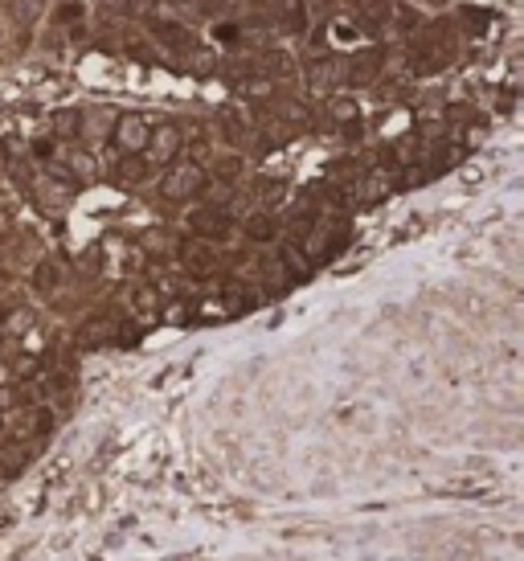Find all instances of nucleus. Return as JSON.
Wrapping results in <instances>:
<instances>
[{"label": "nucleus", "instance_id": "f257e3e1", "mask_svg": "<svg viewBox=\"0 0 524 561\" xmlns=\"http://www.w3.org/2000/svg\"><path fill=\"white\" fill-rule=\"evenodd\" d=\"M209 184V176L205 169H197V164H176L164 173L160 180V193L168 197V201H189V197H201V189Z\"/></svg>", "mask_w": 524, "mask_h": 561}, {"label": "nucleus", "instance_id": "f03ea898", "mask_svg": "<svg viewBox=\"0 0 524 561\" xmlns=\"http://www.w3.org/2000/svg\"><path fill=\"white\" fill-rule=\"evenodd\" d=\"M115 148L119 152H148V139H152V123L143 115H119L115 131H111Z\"/></svg>", "mask_w": 524, "mask_h": 561}, {"label": "nucleus", "instance_id": "7ed1b4c3", "mask_svg": "<svg viewBox=\"0 0 524 561\" xmlns=\"http://www.w3.org/2000/svg\"><path fill=\"white\" fill-rule=\"evenodd\" d=\"M189 225H193L197 238H225L229 234V209L205 205V209H197V214L189 217Z\"/></svg>", "mask_w": 524, "mask_h": 561}, {"label": "nucleus", "instance_id": "20e7f679", "mask_svg": "<svg viewBox=\"0 0 524 561\" xmlns=\"http://www.w3.org/2000/svg\"><path fill=\"white\" fill-rule=\"evenodd\" d=\"M180 262H184L193 275H213V270H218V254H213V250H209L201 238L180 246Z\"/></svg>", "mask_w": 524, "mask_h": 561}, {"label": "nucleus", "instance_id": "39448f33", "mask_svg": "<svg viewBox=\"0 0 524 561\" xmlns=\"http://www.w3.org/2000/svg\"><path fill=\"white\" fill-rule=\"evenodd\" d=\"M180 144H184L180 128H176V123H164V128H152L148 152H156L160 160H173V156H180Z\"/></svg>", "mask_w": 524, "mask_h": 561}, {"label": "nucleus", "instance_id": "423d86ee", "mask_svg": "<svg viewBox=\"0 0 524 561\" xmlns=\"http://www.w3.org/2000/svg\"><path fill=\"white\" fill-rule=\"evenodd\" d=\"M58 283H62V262L58 259H42L37 266H33V287H37L42 295H53Z\"/></svg>", "mask_w": 524, "mask_h": 561}, {"label": "nucleus", "instance_id": "0eeeda50", "mask_svg": "<svg viewBox=\"0 0 524 561\" xmlns=\"http://www.w3.org/2000/svg\"><path fill=\"white\" fill-rule=\"evenodd\" d=\"M148 173H152V169H148V160H143L139 152H123V160L115 164V176H119L123 184H139Z\"/></svg>", "mask_w": 524, "mask_h": 561}, {"label": "nucleus", "instance_id": "6e6552de", "mask_svg": "<svg viewBox=\"0 0 524 561\" xmlns=\"http://www.w3.org/2000/svg\"><path fill=\"white\" fill-rule=\"evenodd\" d=\"M274 234H279V221H274L270 214H250L246 217V238H250V242H270Z\"/></svg>", "mask_w": 524, "mask_h": 561}, {"label": "nucleus", "instance_id": "1a4fd4ad", "mask_svg": "<svg viewBox=\"0 0 524 561\" xmlns=\"http://www.w3.org/2000/svg\"><path fill=\"white\" fill-rule=\"evenodd\" d=\"M152 33H156V42H164V45H189L193 37H189V29H180L176 21H156L152 25Z\"/></svg>", "mask_w": 524, "mask_h": 561}, {"label": "nucleus", "instance_id": "9d476101", "mask_svg": "<svg viewBox=\"0 0 524 561\" xmlns=\"http://www.w3.org/2000/svg\"><path fill=\"white\" fill-rule=\"evenodd\" d=\"M49 431H53V414H49L45 406H37V410L29 414V422H25V434H37V438H42V434H49Z\"/></svg>", "mask_w": 524, "mask_h": 561}, {"label": "nucleus", "instance_id": "9b49d317", "mask_svg": "<svg viewBox=\"0 0 524 561\" xmlns=\"http://www.w3.org/2000/svg\"><path fill=\"white\" fill-rule=\"evenodd\" d=\"M131 303H135L139 311H156V307H160V291H156V287H135Z\"/></svg>", "mask_w": 524, "mask_h": 561}, {"label": "nucleus", "instance_id": "f8f14e48", "mask_svg": "<svg viewBox=\"0 0 524 561\" xmlns=\"http://www.w3.org/2000/svg\"><path fill=\"white\" fill-rule=\"evenodd\" d=\"M356 115H360V107H356V103H349V98L332 103V119H340V123H356Z\"/></svg>", "mask_w": 524, "mask_h": 561}, {"label": "nucleus", "instance_id": "ddd939ff", "mask_svg": "<svg viewBox=\"0 0 524 561\" xmlns=\"http://www.w3.org/2000/svg\"><path fill=\"white\" fill-rule=\"evenodd\" d=\"M58 21H62V25H66V21H70V25H78V21H82V4H78V0L62 4V8H58Z\"/></svg>", "mask_w": 524, "mask_h": 561}, {"label": "nucleus", "instance_id": "4468645a", "mask_svg": "<svg viewBox=\"0 0 524 561\" xmlns=\"http://www.w3.org/2000/svg\"><path fill=\"white\" fill-rule=\"evenodd\" d=\"M58 131L78 135V111H62V115H58Z\"/></svg>", "mask_w": 524, "mask_h": 561}, {"label": "nucleus", "instance_id": "2eb2a0df", "mask_svg": "<svg viewBox=\"0 0 524 561\" xmlns=\"http://www.w3.org/2000/svg\"><path fill=\"white\" fill-rule=\"evenodd\" d=\"M238 169H242V164H238L234 156H229V160H221V164H218V173L225 176V180H229V176H238Z\"/></svg>", "mask_w": 524, "mask_h": 561}, {"label": "nucleus", "instance_id": "dca6fc26", "mask_svg": "<svg viewBox=\"0 0 524 561\" xmlns=\"http://www.w3.org/2000/svg\"><path fill=\"white\" fill-rule=\"evenodd\" d=\"M459 176H463V184H475V180H480V169H475V164H467V169H463V173H459Z\"/></svg>", "mask_w": 524, "mask_h": 561}, {"label": "nucleus", "instance_id": "f3484780", "mask_svg": "<svg viewBox=\"0 0 524 561\" xmlns=\"http://www.w3.org/2000/svg\"><path fill=\"white\" fill-rule=\"evenodd\" d=\"M33 152H37L42 160H49V152H53V144H49V139H37V144H33Z\"/></svg>", "mask_w": 524, "mask_h": 561}, {"label": "nucleus", "instance_id": "a211bd4d", "mask_svg": "<svg viewBox=\"0 0 524 561\" xmlns=\"http://www.w3.org/2000/svg\"><path fill=\"white\" fill-rule=\"evenodd\" d=\"M17 12H21V17H29V12H37V0H17Z\"/></svg>", "mask_w": 524, "mask_h": 561}, {"label": "nucleus", "instance_id": "6ab92c4d", "mask_svg": "<svg viewBox=\"0 0 524 561\" xmlns=\"http://www.w3.org/2000/svg\"><path fill=\"white\" fill-rule=\"evenodd\" d=\"M218 37H221V42H234V37H238V29H234V25H221Z\"/></svg>", "mask_w": 524, "mask_h": 561}, {"label": "nucleus", "instance_id": "aec40b11", "mask_svg": "<svg viewBox=\"0 0 524 561\" xmlns=\"http://www.w3.org/2000/svg\"><path fill=\"white\" fill-rule=\"evenodd\" d=\"M103 4H107V8H123L128 0H103Z\"/></svg>", "mask_w": 524, "mask_h": 561}, {"label": "nucleus", "instance_id": "412c9836", "mask_svg": "<svg viewBox=\"0 0 524 561\" xmlns=\"http://www.w3.org/2000/svg\"><path fill=\"white\" fill-rule=\"evenodd\" d=\"M0 431H4V410H0Z\"/></svg>", "mask_w": 524, "mask_h": 561}, {"label": "nucleus", "instance_id": "4be33fe9", "mask_svg": "<svg viewBox=\"0 0 524 561\" xmlns=\"http://www.w3.org/2000/svg\"><path fill=\"white\" fill-rule=\"evenodd\" d=\"M0 373H4V361H0Z\"/></svg>", "mask_w": 524, "mask_h": 561}, {"label": "nucleus", "instance_id": "5701e85b", "mask_svg": "<svg viewBox=\"0 0 524 561\" xmlns=\"http://www.w3.org/2000/svg\"><path fill=\"white\" fill-rule=\"evenodd\" d=\"M435 4H438V0H435Z\"/></svg>", "mask_w": 524, "mask_h": 561}]
</instances>
